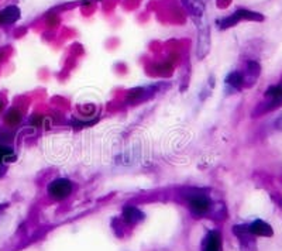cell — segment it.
I'll list each match as a JSON object with an SVG mask.
<instances>
[{
  "mask_svg": "<svg viewBox=\"0 0 282 251\" xmlns=\"http://www.w3.org/2000/svg\"><path fill=\"white\" fill-rule=\"evenodd\" d=\"M144 217L143 212H140L134 206H126L123 209V219L127 224H135L140 222L141 219Z\"/></svg>",
  "mask_w": 282,
  "mask_h": 251,
  "instance_id": "9",
  "label": "cell"
},
{
  "mask_svg": "<svg viewBox=\"0 0 282 251\" xmlns=\"http://www.w3.org/2000/svg\"><path fill=\"white\" fill-rule=\"evenodd\" d=\"M237 14V17L242 20H251V21H262L264 20V16L260 13H255V12H251V10H246V9H240L234 12Z\"/></svg>",
  "mask_w": 282,
  "mask_h": 251,
  "instance_id": "11",
  "label": "cell"
},
{
  "mask_svg": "<svg viewBox=\"0 0 282 251\" xmlns=\"http://www.w3.org/2000/svg\"><path fill=\"white\" fill-rule=\"evenodd\" d=\"M275 129L279 130V131H282V115L275 120Z\"/></svg>",
  "mask_w": 282,
  "mask_h": 251,
  "instance_id": "12",
  "label": "cell"
},
{
  "mask_svg": "<svg viewBox=\"0 0 282 251\" xmlns=\"http://www.w3.org/2000/svg\"><path fill=\"white\" fill-rule=\"evenodd\" d=\"M181 2L183 9L192 16V19L202 17L205 13V5L202 3L201 0H181Z\"/></svg>",
  "mask_w": 282,
  "mask_h": 251,
  "instance_id": "6",
  "label": "cell"
},
{
  "mask_svg": "<svg viewBox=\"0 0 282 251\" xmlns=\"http://www.w3.org/2000/svg\"><path fill=\"white\" fill-rule=\"evenodd\" d=\"M222 248V240L219 231H210L203 243V251H220Z\"/></svg>",
  "mask_w": 282,
  "mask_h": 251,
  "instance_id": "7",
  "label": "cell"
},
{
  "mask_svg": "<svg viewBox=\"0 0 282 251\" xmlns=\"http://www.w3.org/2000/svg\"><path fill=\"white\" fill-rule=\"evenodd\" d=\"M249 231L251 236H262V237H271L274 234L272 227L264 220H255L249 226Z\"/></svg>",
  "mask_w": 282,
  "mask_h": 251,
  "instance_id": "4",
  "label": "cell"
},
{
  "mask_svg": "<svg viewBox=\"0 0 282 251\" xmlns=\"http://www.w3.org/2000/svg\"><path fill=\"white\" fill-rule=\"evenodd\" d=\"M226 85H227L230 89H233V90H240V89L244 86L243 74L237 72V71L231 72V74H228L227 78H226Z\"/></svg>",
  "mask_w": 282,
  "mask_h": 251,
  "instance_id": "10",
  "label": "cell"
},
{
  "mask_svg": "<svg viewBox=\"0 0 282 251\" xmlns=\"http://www.w3.org/2000/svg\"><path fill=\"white\" fill-rule=\"evenodd\" d=\"M202 17H195L198 23V42H196V57L198 60H203L209 54L210 49V28L206 23H202Z\"/></svg>",
  "mask_w": 282,
  "mask_h": 251,
  "instance_id": "1",
  "label": "cell"
},
{
  "mask_svg": "<svg viewBox=\"0 0 282 251\" xmlns=\"http://www.w3.org/2000/svg\"><path fill=\"white\" fill-rule=\"evenodd\" d=\"M260 72H261V68H260V64L255 61H250L247 64V68H246V72L243 75V81H244V86H251L257 78L260 76Z\"/></svg>",
  "mask_w": 282,
  "mask_h": 251,
  "instance_id": "5",
  "label": "cell"
},
{
  "mask_svg": "<svg viewBox=\"0 0 282 251\" xmlns=\"http://www.w3.org/2000/svg\"><path fill=\"white\" fill-rule=\"evenodd\" d=\"M189 209L195 216L206 215L210 209V200L206 195L203 193H196L189 196Z\"/></svg>",
  "mask_w": 282,
  "mask_h": 251,
  "instance_id": "3",
  "label": "cell"
},
{
  "mask_svg": "<svg viewBox=\"0 0 282 251\" xmlns=\"http://www.w3.org/2000/svg\"><path fill=\"white\" fill-rule=\"evenodd\" d=\"M20 19V9L17 6H7L0 12V23L12 24Z\"/></svg>",
  "mask_w": 282,
  "mask_h": 251,
  "instance_id": "8",
  "label": "cell"
},
{
  "mask_svg": "<svg viewBox=\"0 0 282 251\" xmlns=\"http://www.w3.org/2000/svg\"><path fill=\"white\" fill-rule=\"evenodd\" d=\"M72 192V183L67 178H58L48 185V193L57 200H62L71 195Z\"/></svg>",
  "mask_w": 282,
  "mask_h": 251,
  "instance_id": "2",
  "label": "cell"
}]
</instances>
